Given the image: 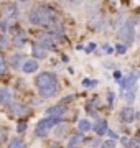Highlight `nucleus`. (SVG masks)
Listing matches in <instances>:
<instances>
[{
	"label": "nucleus",
	"instance_id": "f257e3e1",
	"mask_svg": "<svg viewBox=\"0 0 140 148\" xmlns=\"http://www.w3.org/2000/svg\"><path fill=\"white\" fill-rule=\"evenodd\" d=\"M35 84H36V89H38V92H40V95L45 97V99L53 97V95L56 94V90H58V79H56V76H54L53 73L38 74Z\"/></svg>",
	"mask_w": 140,
	"mask_h": 148
},
{
	"label": "nucleus",
	"instance_id": "f03ea898",
	"mask_svg": "<svg viewBox=\"0 0 140 148\" xmlns=\"http://www.w3.org/2000/svg\"><path fill=\"white\" fill-rule=\"evenodd\" d=\"M28 20L32 25H43V27H51L56 21V12L51 7L40 5L36 8H33L28 13Z\"/></svg>",
	"mask_w": 140,
	"mask_h": 148
},
{
	"label": "nucleus",
	"instance_id": "7ed1b4c3",
	"mask_svg": "<svg viewBox=\"0 0 140 148\" xmlns=\"http://www.w3.org/2000/svg\"><path fill=\"white\" fill-rule=\"evenodd\" d=\"M59 120L58 119H53V117H45L41 120L36 123V128H35V135L36 137H46L49 133V130L54 127V125H58Z\"/></svg>",
	"mask_w": 140,
	"mask_h": 148
},
{
	"label": "nucleus",
	"instance_id": "20e7f679",
	"mask_svg": "<svg viewBox=\"0 0 140 148\" xmlns=\"http://www.w3.org/2000/svg\"><path fill=\"white\" fill-rule=\"evenodd\" d=\"M3 15H5V18H3L2 28L3 30H8V28L13 27V23L16 20V15H18V10H16V7L13 3H8V5L3 7Z\"/></svg>",
	"mask_w": 140,
	"mask_h": 148
},
{
	"label": "nucleus",
	"instance_id": "39448f33",
	"mask_svg": "<svg viewBox=\"0 0 140 148\" xmlns=\"http://www.w3.org/2000/svg\"><path fill=\"white\" fill-rule=\"evenodd\" d=\"M119 38L125 43V46L134 43V23H132V20L125 21L124 25L120 27V30H119Z\"/></svg>",
	"mask_w": 140,
	"mask_h": 148
},
{
	"label": "nucleus",
	"instance_id": "423d86ee",
	"mask_svg": "<svg viewBox=\"0 0 140 148\" xmlns=\"http://www.w3.org/2000/svg\"><path fill=\"white\" fill-rule=\"evenodd\" d=\"M66 114V107L63 104H58V106H51L46 109V117H53V119H58L61 120V117Z\"/></svg>",
	"mask_w": 140,
	"mask_h": 148
},
{
	"label": "nucleus",
	"instance_id": "0eeeda50",
	"mask_svg": "<svg viewBox=\"0 0 140 148\" xmlns=\"http://www.w3.org/2000/svg\"><path fill=\"white\" fill-rule=\"evenodd\" d=\"M10 114L15 117H25L28 114V109L23 104H18V102H15V104H10Z\"/></svg>",
	"mask_w": 140,
	"mask_h": 148
},
{
	"label": "nucleus",
	"instance_id": "6e6552de",
	"mask_svg": "<svg viewBox=\"0 0 140 148\" xmlns=\"http://www.w3.org/2000/svg\"><path fill=\"white\" fill-rule=\"evenodd\" d=\"M32 54H33V58L35 59H43L46 58V54H48V49L45 46H41L40 43H35L32 48Z\"/></svg>",
	"mask_w": 140,
	"mask_h": 148
},
{
	"label": "nucleus",
	"instance_id": "1a4fd4ad",
	"mask_svg": "<svg viewBox=\"0 0 140 148\" xmlns=\"http://www.w3.org/2000/svg\"><path fill=\"white\" fill-rule=\"evenodd\" d=\"M120 119H122V122H125V123H130V122L135 119V112L132 107H124L122 110H120Z\"/></svg>",
	"mask_w": 140,
	"mask_h": 148
},
{
	"label": "nucleus",
	"instance_id": "9d476101",
	"mask_svg": "<svg viewBox=\"0 0 140 148\" xmlns=\"http://www.w3.org/2000/svg\"><path fill=\"white\" fill-rule=\"evenodd\" d=\"M92 130H94V132H96L99 137H101V135H106V133H107V130H109V128H107V120H106V119L97 120L96 125L92 127Z\"/></svg>",
	"mask_w": 140,
	"mask_h": 148
},
{
	"label": "nucleus",
	"instance_id": "9b49d317",
	"mask_svg": "<svg viewBox=\"0 0 140 148\" xmlns=\"http://www.w3.org/2000/svg\"><path fill=\"white\" fill-rule=\"evenodd\" d=\"M0 104H2V106L12 104V90L8 89V87H2V89H0Z\"/></svg>",
	"mask_w": 140,
	"mask_h": 148
},
{
	"label": "nucleus",
	"instance_id": "f8f14e48",
	"mask_svg": "<svg viewBox=\"0 0 140 148\" xmlns=\"http://www.w3.org/2000/svg\"><path fill=\"white\" fill-rule=\"evenodd\" d=\"M38 43L45 46L46 49H53L54 48V41H53V35H41L38 38Z\"/></svg>",
	"mask_w": 140,
	"mask_h": 148
},
{
	"label": "nucleus",
	"instance_id": "ddd939ff",
	"mask_svg": "<svg viewBox=\"0 0 140 148\" xmlns=\"http://www.w3.org/2000/svg\"><path fill=\"white\" fill-rule=\"evenodd\" d=\"M22 69H23V73H27V74L35 73V71L38 69V61H35V59H28V61L23 63Z\"/></svg>",
	"mask_w": 140,
	"mask_h": 148
},
{
	"label": "nucleus",
	"instance_id": "4468645a",
	"mask_svg": "<svg viewBox=\"0 0 140 148\" xmlns=\"http://www.w3.org/2000/svg\"><path fill=\"white\" fill-rule=\"evenodd\" d=\"M23 63H25V58H23L20 53H15V54L10 58L12 68H15V69H20V66H23Z\"/></svg>",
	"mask_w": 140,
	"mask_h": 148
},
{
	"label": "nucleus",
	"instance_id": "2eb2a0df",
	"mask_svg": "<svg viewBox=\"0 0 140 148\" xmlns=\"http://www.w3.org/2000/svg\"><path fill=\"white\" fill-rule=\"evenodd\" d=\"M78 128H79V133H86V132H89V130L92 128V125H91V122L89 120L82 119V120L78 122Z\"/></svg>",
	"mask_w": 140,
	"mask_h": 148
},
{
	"label": "nucleus",
	"instance_id": "dca6fc26",
	"mask_svg": "<svg viewBox=\"0 0 140 148\" xmlns=\"http://www.w3.org/2000/svg\"><path fill=\"white\" fill-rule=\"evenodd\" d=\"M82 142V133H76V135H73L71 137V140H69V143H68V147H71V148H76L79 143Z\"/></svg>",
	"mask_w": 140,
	"mask_h": 148
},
{
	"label": "nucleus",
	"instance_id": "f3484780",
	"mask_svg": "<svg viewBox=\"0 0 140 148\" xmlns=\"http://www.w3.org/2000/svg\"><path fill=\"white\" fill-rule=\"evenodd\" d=\"M120 143H122L125 148H137V142L132 140V138H129V137H122L120 138Z\"/></svg>",
	"mask_w": 140,
	"mask_h": 148
},
{
	"label": "nucleus",
	"instance_id": "a211bd4d",
	"mask_svg": "<svg viewBox=\"0 0 140 148\" xmlns=\"http://www.w3.org/2000/svg\"><path fill=\"white\" fill-rule=\"evenodd\" d=\"M8 148H25V143H23L22 138H13V140L8 143Z\"/></svg>",
	"mask_w": 140,
	"mask_h": 148
},
{
	"label": "nucleus",
	"instance_id": "6ab92c4d",
	"mask_svg": "<svg viewBox=\"0 0 140 148\" xmlns=\"http://www.w3.org/2000/svg\"><path fill=\"white\" fill-rule=\"evenodd\" d=\"M13 43H15V46H22L23 43H25V35H23L22 32H18L15 35V41Z\"/></svg>",
	"mask_w": 140,
	"mask_h": 148
},
{
	"label": "nucleus",
	"instance_id": "aec40b11",
	"mask_svg": "<svg viewBox=\"0 0 140 148\" xmlns=\"http://www.w3.org/2000/svg\"><path fill=\"white\" fill-rule=\"evenodd\" d=\"M101 148H115V140H104L101 143Z\"/></svg>",
	"mask_w": 140,
	"mask_h": 148
},
{
	"label": "nucleus",
	"instance_id": "412c9836",
	"mask_svg": "<svg viewBox=\"0 0 140 148\" xmlns=\"http://www.w3.org/2000/svg\"><path fill=\"white\" fill-rule=\"evenodd\" d=\"M5 68H7V61H5V58H3V54L0 53V74L5 71Z\"/></svg>",
	"mask_w": 140,
	"mask_h": 148
},
{
	"label": "nucleus",
	"instance_id": "4be33fe9",
	"mask_svg": "<svg viewBox=\"0 0 140 148\" xmlns=\"http://www.w3.org/2000/svg\"><path fill=\"white\" fill-rule=\"evenodd\" d=\"M7 137H8V130H5V128H0V143L5 142Z\"/></svg>",
	"mask_w": 140,
	"mask_h": 148
},
{
	"label": "nucleus",
	"instance_id": "5701e85b",
	"mask_svg": "<svg viewBox=\"0 0 140 148\" xmlns=\"http://www.w3.org/2000/svg\"><path fill=\"white\" fill-rule=\"evenodd\" d=\"M27 122H20V123H18V127H16V132L18 133H22V132H25V130H27Z\"/></svg>",
	"mask_w": 140,
	"mask_h": 148
},
{
	"label": "nucleus",
	"instance_id": "b1692460",
	"mask_svg": "<svg viewBox=\"0 0 140 148\" xmlns=\"http://www.w3.org/2000/svg\"><path fill=\"white\" fill-rule=\"evenodd\" d=\"M115 51H117L119 54H124L125 51H127V46H125V45H117V46H115Z\"/></svg>",
	"mask_w": 140,
	"mask_h": 148
},
{
	"label": "nucleus",
	"instance_id": "393cba45",
	"mask_svg": "<svg viewBox=\"0 0 140 148\" xmlns=\"http://www.w3.org/2000/svg\"><path fill=\"white\" fill-rule=\"evenodd\" d=\"M82 84H84V86H96V84H97V81H89V79H84V81H82Z\"/></svg>",
	"mask_w": 140,
	"mask_h": 148
},
{
	"label": "nucleus",
	"instance_id": "a878e982",
	"mask_svg": "<svg viewBox=\"0 0 140 148\" xmlns=\"http://www.w3.org/2000/svg\"><path fill=\"white\" fill-rule=\"evenodd\" d=\"M107 102H109V106H112L114 104V92H109L107 94Z\"/></svg>",
	"mask_w": 140,
	"mask_h": 148
},
{
	"label": "nucleus",
	"instance_id": "bb28decb",
	"mask_svg": "<svg viewBox=\"0 0 140 148\" xmlns=\"http://www.w3.org/2000/svg\"><path fill=\"white\" fill-rule=\"evenodd\" d=\"M114 79L120 81V79H122V73H120V71H115V73H114Z\"/></svg>",
	"mask_w": 140,
	"mask_h": 148
},
{
	"label": "nucleus",
	"instance_id": "cd10ccee",
	"mask_svg": "<svg viewBox=\"0 0 140 148\" xmlns=\"http://www.w3.org/2000/svg\"><path fill=\"white\" fill-rule=\"evenodd\" d=\"M104 51H106V53H112L114 49H112V46H110V45H104Z\"/></svg>",
	"mask_w": 140,
	"mask_h": 148
},
{
	"label": "nucleus",
	"instance_id": "c85d7f7f",
	"mask_svg": "<svg viewBox=\"0 0 140 148\" xmlns=\"http://www.w3.org/2000/svg\"><path fill=\"white\" fill-rule=\"evenodd\" d=\"M94 48H96V45H94V43H91V45H87L86 51H87V53H91V51H94Z\"/></svg>",
	"mask_w": 140,
	"mask_h": 148
},
{
	"label": "nucleus",
	"instance_id": "c756f323",
	"mask_svg": "<svg viewBox=\"0 0 140 148\" xmlns=\"http://www.w3.org/2000/svg\"><path fill=\"white\" fill-rule=\"evenodd\" d=\"M49 148H59V147H58V145H51Z\"/></svg>",
	"mask_w": 140,
	"mask_h": 148
},
{
	"label": "nucleus",
	"instance_id": "7c9ffc66",
	"mask_svg": "<svg viewBox=\"0 0 140 148\" xmlns=\"http://www.w3.org/2000/svg\"><path fill=\"white\" fill-rule=\"evenodd\" d=\"M20 2H27V0H20Z\"/></svg>",
	"mask_w": 140,
	"mask_h": 148
},
{
	"label": "nucleus",
	"instance_id": "2f4dec72",
	"mask_svg": "<svg viewBox=\"0 0 140 148\" xmlns=\"http://www.w3.org/2000/svg\"><path fill=\"white\" fill-rule=\"evenodd\" d=\"M68 148H71V147H68Z\"/></svg>",
	"mask_w": 140,
	"mask_h": 148
}]
</instances>
